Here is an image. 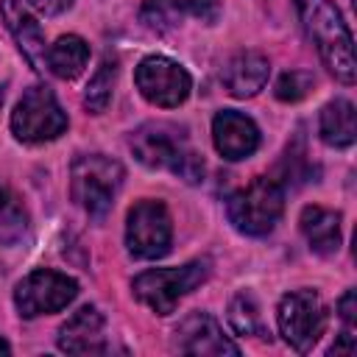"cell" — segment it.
<instances>
[{
  "mask_svg": "<svg viewBox=\"0 0 357 357\" xmlns=\"http://www.w3.org/2000/svg\"><path fill=\"white\" fill-rule=\"evenodd\" d=\"M298 20L310 36V42L315 45L321 61L326 64V70L343 81V84H354V39L349 25L343 22L337 6L332 0H293Z\"/></svg>",
  "mask_w": 357,
  "mask_h": 357,
  "instance_id": "6da1fadb",
  "label": "cell"
},
{
  "mask_svg": "<svg viewBox=\"0 0 357 357\" xmlns=\"http://www.w3.org/2000/svg\"><path fill=\"white\" fill-rule=\"evenodd\" d=\"M134 156L145 167H159V170H173L184 181H198L204 176V162L201 156L187 145L184 134L176 126L167 123H145L139 126L131 139H128Z\"/></svg>",
  "mask_w": 357,
  "mask_h": 357,
  "instance_id": "7a4b0ae2",
  "label": "cell"
},
{
  "mask_svg": "<svg viewBox=\"0 0 357 357\" xmlns=\"http://www.w3.org/2000/svg\"><path fill=\"white\" fill-rule=\"evenodd\" d=\"M123 165L103 153H86L73 162L70 192L73 201L92 218H103L123 184Z\"/></svg>",
  "mask_w": 357,
  "mask_h": 357,
  "instance_id": "3957f363",
  "label": "cell"
},
{
  "mask_svg": "<svg viewBox=\"0 0 357 357\" xmlns=\"http://www.w3.org/2000/svg\"><path fill=\"white\" fill-rule=\"evenodd\" d=\"M282 212H284V190L279 181L268 176L254 178L248 187L237 190L226 204L229 223L248 237L271 234Z\"/></svg>",
  "mask_w": 357,
  "mask_h": 357,
  "instance_id": "277c9868",
  "label": "cell"
},
{
  "mask_svg": "<svg viewBox=\"0 0 357 357\" xmlns=\"http://www.w3.org/2000/svg\"><path fill=\"white\" fill-rule=\"evenodd\" d=\"M209 276V262L195 259L181 268H153L134 279V296L151 307L156 315H170L181 296H187L192 287H198Z\"/></svg>",
  "mask_w": 357,
  "mask_h": 357,
  "instance_id": "5b68a950",
  "label": "cell"
},
{
  "mask_svg": "<svg viewBox=\"0 0 357 357\" xmlns=\"http://www.w3.org/2000/svg\"><path fill=\"white\" fill-rule=\"evenodd\" d=\"M11 131L20 142H50L67 131V114L47 86H31L11 112Z\"/></svg>",
  "mask_w": 357,
  "mask_h": 357,
  "instance_id": "8992f818",
  "label": "cell"
},
{
  "mask_svg": "<svg viewBox=\"0 0 357 357\" xmlns=\"http://www.w3.org/2000/svg\"><path fill=\"white\" fill-rule=\"evenodd\" d=\"M279 335L296 351H310L326 329V307L315 290H293L276 310Z\"/></svg>",
  "mask_w": 357,
  "mask_h": 357,
  "instance_id": "52a82bcc",
  "label": "cell"
},
{
  "mask_svg": "<svg viewBox=\"0 0 357 357\" xmlns=\"http://www.w3.org/2000/svg\"><path fill=\"white\" fill-rule=\"evenodd\" d=\"M173 223L162 201L145 198L128 209L126 218V245L137 259H159L170 251Z\"/></svg>",
  "mask_w": 357,
  "mask_h": 357,
  "instance_id": "ba28073f",
  "label": "cell"
},
{
  "mask_svg": "<svg viewBox=\"0 0 357 357\" xmlns=\"http://www.w3.org/2000/svg\"><path fill=\"white\" fill-rule=\"evenodd\" d=\"M75 296H78V282L73 276L39 268L17 284L14 304L22 318H36V315H50L64 310Z\"/></svg>",
  "mask_w": 357,
  "mask_h": 357,
  "instance_id": "9c48e42d",
  "label": "cell"
},
{
  "mask_svg": "<svg viewBox=\"0 0 357 357\" xmlns=\"http://www.w3.org/2000/svg\"><path fill=\"white\" fill-rule=\"evenodd\" d=\"M134 81H137V89L142 92V98L162 109H173L178 103H184L192 89L190 73L167 56H145L137 64Z\"/></svg>",
  "mask_w": 357,
  "mask_h": 357,
  "instance_id": "30bf717a",
  "label": "cell"
},
{
  "mask_svg": "<svg viewBox=\"0 0 357 357\" xmlns=\"http://www.w3.org/2000/svg\"><path fill=\"white\" fill-rule=\"evenodd\" d=\"M176 349L181 354H209V357H223V354H231L237 357L240 349L223 335L220 324L206 315V312H190L178 329H176Z\"/></svg>",
  "mask_w": 357,
  "mask_h": 357,
  "instance_id": "8fae6325",
  "label": "cell"
},
{
  "mask_svg": "<svg viewBox=\"0 0 357 357\" xmlns=\"http://www.w3.org/2000/svg\"><path fill=\"white\" fill-rule=\"evenodd\" d=\"M212 139L223 159L237 162V159L251 156L259 148V128L243 112L223 109L212 120Z\"/></svg>",
  "mask_w": 357,
  "mask_h": 357,
  "instance_id": "7c38bea8",
  "label": "cell"
},
{
  "mask_svg": "<svg viewBox=\"0 0 357 357\" xmlns=\"http://www.w3.org/2000/svg\"><path fill=\"white\" fill-rule=\"evenodd\" d=\"M0 14H3V22H6L8 33L14 36L20 53L25 56V61L42 73L47 67V45H45V33H42L36 17L22 6V0H0Z\"/></svg>",
  "mask_w": 357,
  "mask_h": 357,
  "instance_id": "4fadbf2b",
  "label": "cell"
},
{
  "mask_svg": "<svg viewBox=\"0 0 357 357\" xmlns=\"http://www.w3.org/2000/svg\"><path fill=\"white\" fill-rule=\"evenodd\" d=\"M59 349L67 354H100L106 349V335H103V315L98 307L86 304L75 310L67 324L59 329Z\"/></svg>",
  "mask_w": 357,
  "mask_h": 357,
  "instance_id": "5bb4252c",
  "label": "cell"
},
{
  "mask_svg": "<svg viewBox=\"0 0 357 357\" xmlns=\"http://www.w3.org/2000/svg\"><path fill=\"white\" fill-rule=\"evenodd\" d=\"M142 22L153 31L173 28L181 17H195L201 22H215L220 14V0H145Z\"/></svg>",
  "mask_w": 357,
  "mask_h": 357,
  "instance_id": "9a60e30c",
  "label": "cell"
},
{
  "mask_svg": "<svg viewBox=\"0 0 357 357\" xmlns=\"http://www.w3.org/2000/svg\"><path fill=\"white\" fill-rule=\"evenodd\" d=\"M268 73H271V64L262 53L257 50H240L234 53L226 64H223V84L229 89V95L234 98H251L257 95L265 84H268Z\"/></svg>",
  "mask_w": 357,
  "mask_h": 357,
  "instance_id": "2e32d148",
  "label": "cell"
},
{
  "mask_svg": "<svg viewBox=\"0 0 357 357\" xmlns=\"http://www.w3.org/2000/svg\"><path fill=\"white\" fill-rule=\"evenodd\" d=\"M301 234L307 237L310 248L321 257H329L340 248V212L326 209V206H304L298 218Z\"/></svg>",
  "mask_w": 357,
  "mask_h": 357,
  "instance_id": "e0dca14e",
  "label": "cell"
},
{
  "mask_svg": "<svg viewBox=\"0 0 357 357\" xmlns=\"http://www.w3.org/2000/svg\"><path fill=\"white\" fill-rule=\"evenodd\" d=\"M321 139L329 148H349L357 137V123H354V106L346 98H335L321 109L318 120Z\"/></svg>",
  "mask_w": 357,
  "mask_h": 357,
  "instance_id": "ac0fdd59",
  "label": "cell"
},
{
  "mask_svg": "<svg viewBox=\"0 0 357 357\" xmlns=\"http://www.w3.org/2000/svg\"><path fill=\"white\" fill-rule=\"evenodd\" d=\"M89 61V45L75 36V33H67V36H59L50 47H47V70L56 75V78H75L84 73Z\"/></svg>",
  "mask_w": 357,
  "mask_h": 357,
  "instance_id": "d6986e66",
  "label": "cell"
},
{
  "mask_svg": "<svg viewBox=\"0 0 357 357\" xmlns=\"http://www.w3.org/2000/svg\"><path fill=\"white\" fill-rule=\"evenodd\" d=\"M25 231H28V212L22 201L17 198V192L0 184V243L14 245L25 237Z\"/></svg>",
  "mask_w": 357,
  "mask_h": 357,
  "instance_id": "ffe728a7",
  "label": "cell"
},
{
  "mask_svg": "<svg viewBox=\"0 0 357 357\" xmlns=\"http://www.w3.org/2000/svg\"><path fill=\"white\" fill-rule=\"evenodd\" d=\"M229 324L243 337H265V324L259 315V304L251 293H237L229 304Z\"/></svg>",
  "mask_w": 357,
  "mask_h": 357,
  "instance_id": "44dd1931",
  "label": "cell"
},
{
  "mask_svg": "<svg viewBox=\"0 0 357 357\" xmlns=\"http://www.w3.org/2000/svg\"><path fill=\"white\" fill-rule=\"evenodd\" d=\"M114 78H117V61L112 56H106L100 61V67L95 70V75L89 78L86 89H84V106L92 114H100L109 100H112V89H114Z\"/></svg>",
  "mask_w": 357,
  "mask_h": 357,
  "instance_id": "7402d4cb",
  "label": "cell"
},
{
  "mask_svg": "<svg viewBox=\"0 0 357 357\" xmlns=\"http://www.w3.org/2000/svg\"><path fill=\"white\" fill-rule=\"evenodd\" d=\"M312 84H315V78H312V73H307V70H290V73H284L279 81H276V98L279 100H284V103H296V100H301L310 89H312Z\"/></svg>",
  "mask_w": 357,
  "mask_h": 357,
  "instance_id": "603a6c76",
  "label": "cell"
},
{
  "mask_svg": "<svg viewBox=\"0 0 357 357\" xmlns=\"http://www.w3.org/2000/svg\"><path fill=\"white\" fill-rule=\"evenodd\" d=\"M337 312H340L346 329H354V321H357V296H354V290L343 293V298L337 301Z\"/></svg>",
  "mask_w": 357,
  "mask_h": 357,
  "instance_id": "cb8c5ba5",
  "label": "cell"
},
{
  "mask_svg": "<svg viewBox=\"0 0 357 357\" xmlns=\"http://www.w3.org/2000/svg\"><path fill=\"white\" fill-rule=\"evenodd\" d=\"M28 3L45 17H56V14H61V11H67L73 6V0H28Z\"/></svg>",
  "mask_w": 357,
  "mask_h": 357,
  "instance_id": "d4e9b609",
  "label": "cell"
},
{
  "mask_svg": "<svg viewBox=\"0 0 357 357\" xmlns=\"http://www.w3.org/2000/svg\"><path fill=\"white\" fill-rule=\"evenodd\" d=\"M0 351H11V349H8V343H6L3 337H0Z\"/></svg>",
  "mask_w": 357,
  "mask_h": 357,
  "instance_id": "484cf974",
  "label": "cell"
}]
</instances>
